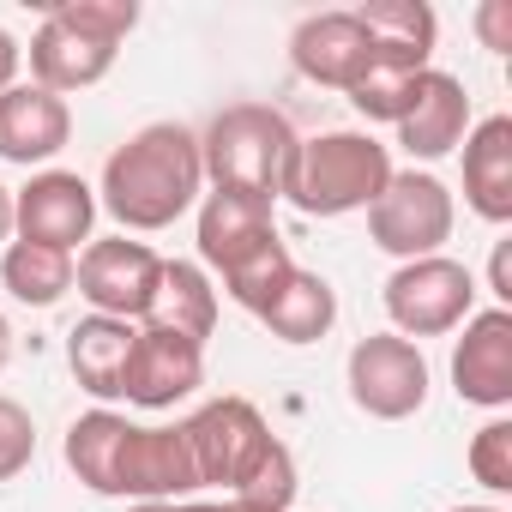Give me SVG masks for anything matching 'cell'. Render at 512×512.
<instances>
[{
    "label": "cell",
    "mask_w": 512,
    "mask_h": 512,
    "mask_svg": "<svg viewBox=\"0 0 512 512\" xmlns=\"http://www.w3.org/2000/svg\"><path fill=\"white\" fill-rule=\"evenodd\" d=\"M290 272H296L290 241H284V235H266L260 247H247L235 266H223V272H217V284H223V296H229L235 308L260 314V308H266V302L290 284Z\"/></svg>",
    "instance_id": "cell-25"
},
{
    "label": "cell",
    "mask_w": 512,
    "mask_h": 512,
    "mask_svg": "<svg viewBox=\"0 0 512 512\" xmlns=\"http://www.w3.org/2000/svg\"><path fill=\"white\" fill-rule=\"evenodd\" d=\"M133 338L139 326L133 320H109V314H85L73 332H67V368L73 380L91 392V398H121V374H127V356H133Z\"/></svg>",
    "instance_id": "cell-21"
},
{
    "label": "cell",
    "mask_w": 512,
    "mask_h": 512,
    "mask_svg": "<svg viewBox=\"0 0 512 512\" xmlns=\"http://www.w3.org/2000/svg\"><path fill=\"white\" fill-rule=\"evenodd\" d=\"M19 67H25V49L13 43V31H0V91L19 85Z\"/></svg>",
    "instance_id": "cell-32"
},
{
    "label": "cell",
    "mask_w": 512,
    "mask_h": 512,
    "mask_svg": "<svg viewBox=\"0 0 512 512\" xmlns=\"http://www.w3.org/2000/svg\"><path fill=\"white\" fill-rule=\"evenodd\" d=\"M199 494V464L187 446V428H139L127 422L121 452H115V500H193Z\"/></svg>",
    "instance_id": "cell-10"
},
{
    "label": "cell",
    "mask_w": 512,
    "mask_h": 512,
    "mask_svg": "<svg viewBox=\"0 0 512 512\" xmlns=\"http://www.w3.org/2000/svg\"><path fill=\"white\" fill-rule=\"evenodd\" d=\"M464 464H470V476H476L488 494H512V422H506V416L482 422V428L470 434Z\"/></svg>",
    "instance_id": "cell-28"
},
{
    "label": "cell",
    "mask_w": 512,
    "mask_h": 512,
    "mask_svg": "<svg viewBox=\"0 0 512 512\" xmlns=\"http://www.w3.org/2000/svg\"><path fill=\"white\" fill-rule=\"evenodd\" d=\"M139 326H157V332L205 344L217 332V284H211V272L199 260H163L157 296H151V308H145Z\"/></svg>",
    "instance_id": "cell-20"
},
{
    "label": "cell",
    "mask_w": 512,
    "mask_h": 512,
    "mask_svg": "<svg viewBox=\"0 0 512 512\" xmlns=\"http://www.w3.org/2000/svg\"><path fill=\"white\" fill-rule=\"evenodd\" d=\"M488 296H494V308L512 302V241H494V260H488Z\"/></svg>",
    "instance_id": "cell-31"
},
{
    "label": "cell",
    "mask_w": 512,
    "mask_h": 512,
    "mask_svg": "<svg viewBox=\"0 0 512 512\" xmlns=\"http://www.w3.org/2000/svg\"><path fill=\"white\" fill-rule=\"evenodd\" d=\"M13 241V187H0V253Z\"/></svg>",
    "instance_id": "cell-34"
},
{
    "label": "cell",
    "mask_w": 512,
    "mask_h": 512,
    "mask_svg": "<svg viewBox=\"0 0 512 512\" xmlns=\"http://www.w3.org/2000/svg\"><path fill=\"white\" fill-rule=\"evenodd\" d=\"M0 290L25 308H55L73 290V253L37 247V241H7V253H0Z\"/></svg>",
    "instance_id": "cell-23"
},
{
    "label": "cell",
    "mask_w": 512,
    "mask_h": 512,
    "mask_svg": "<svg viewBox=\"0 0 512 512\" xmlns=\"http://www.w3.org/2000/svg\"><path fill=\"white\" fill-rule=\"evenodd\" d=\"M127 512H163V500H133Z\"/></svg>",
    "instance_id": "cell-36"
},
{
    "label": "cell",
    "mask_w": 512,
    "mask_h": 512,
    "mask_svg": "<svg viewBox=\"0 0 512 512\" xmlns=\"http://www.w3.org/2000/svg\"><path fill=\"white\" fill-rule=\"evenodd\" d=\"M199 386H205V344L157 332V326H139L127 374H121V398L139 404V410H175Z\"/></svg>",
    "instance_id": "cell-11"
},
{
    "label": "cell",
    "mask_w": 512,
    "mask_h": 512,
    "mask_svg": "<svg viewBox=\"0 0 512 512\" xmlns=\"http://www.w3.org/2000/svg\"><path fill=\"white\" fill-rule=\"evenodd\" d=\"M464 205L482 223H512V115L470 121L464 133Z\"/></svg>",
    "instance_id": "cell-18"
},
{
    "label": "cell",
    "mask_w": 512,
    "mask_h": 512,
    "mask_svg": "<svg viewBox=\"0 0 512 512\" xmlns=\"http://www.w3.org/2000/svg\"><path fill=\"white\" fill-rule=\"evenodd\" d=\"M205 193V157L199 133L181 121H151L127 145L109 151L103 181H97V211L121 223V235H157L175 217H187Z\"/></svg>",
    "instance_id": "cell-1"
},
{
    "label": "cell",
    "mask_w": 512,
    "mask_h": 512,
    "mask_svg": "<svg viewBox=\"0 0 512 512\" xmlns=\"http://www.w3.org/2000/svg\"><path fill=\"white\" fill-rule=\"evenodd\" d=\"M163 512H266V506H247V500H169Z\"/></svg>",
    "instance_id": "cell-33"
},
{
    "label": "cell",
    "mask_w": 512,
    "mask_h": 512,
    "mask_svg": "<svg viewBox=\"0 0 512 512\" xmlns=\"http://www.w3.org/2000/svg\"><path fill=\"white\" fill-rule=\"evenodd\" d=\"M31 458H37V422H31V410L19 398L0 392V482L25 476Z\"/></svg>",
    "instance_id": "cell-29"
},
{
    "label": "cell",
    "mask_w": 512,
    "mask_h": 512,
    "mask_svg": "<svg viewBox=\"0 0 512 512\" xmlns=\"http://www.w3.org/2000/svg\"><path fill=\"white\" fill-rule=\"evenodd\" d=\"M356 25H362L374 61L404 67V73H428L434 67L440 19H434L428 0H368V7H356Z\"/></svg>",
    "instance_id": "cell-19"
},
{
    "label": "cell",
    "mask_w": 512,
    "mask_h": 512,
    "mask_svg": "<svg viewBox=\"0 0 512 512\" xmlns=\"http://www.w3.org/2000/svg\"><path fill=\"white\" fill-rule=\"evenodd\" d=\"M452 392L482 410L512 404V308H482L452 344Z\"/></svg>",
    "instance_id": "cell-13"
},
{
    "label": "cell",
    "mask_w": 512,
    "mask_h": 512,
    "mask_svg": "<svg viewBox=\"0 0 512 512\" xmlns=\"http://www.w3.org/2000/svg\"><path fill=\"white\" fill-rule=\"evenodd\" d=\"M476 272L452 253H428V260H404L386 278V314L392 332L422 344V338H446L476 314Z\"/></svg>",
    "instance_id": "cell-5"
},
{
    "label": "cell",
    "mask_w": 512,
    "mask_h": 512,
    "mask_svg": "<svg viewBox=\"0 0 512 512\" xmlns=\"http://www.w3.org/2000/svg\"><path fill=\"white\" fill-rule=\"evenodd\" d=\"M290 61L308 85H326V91H350L368 67H374V49L356 25V13H308L290 37Z\"/></svg>",
    "instance_id": "cell-15"
},
{
    "label": "cell",
    "mask_w": 512,
    "mask_h": 512,
    "mask_svg": "<svg viewBox=\"0 0 512 512\" xmlns=\"http://www.w3.org/2000/svg\"><path fill=\"white\" fill-rule=\"evenodd\" d=\"M452 512H500V506H452Z\"/></svg>",
    "instance_id": "cell-37"
},
{
    "label": "cell",
    "mask_w": 512,
    "mask_h": 512,
    "mask_svg": "<svg viewBox=\"0 0 512 512\" xmlns=\"http://www.w3.org/2000/svg\"><path fill=\"white\" fill-rule=\"evenodd\" d=\"M344 386H350V404L374 422H410L422 404H428V356L422 344L398 338V332H368L356 338L350 362H344Z\"/></svg>",
    "instance_id": "cell-6"
},
{
    "label": "cell",
    "mask_w": 512,
    "mask_h": 512,
    "mask_svg": "<svg viewBox=\"0 0 512 512\" xmlns=\"http://www.w3.org/2000/svg\"><path fill=\"white\" fill-rule=\"evenodd\" d=\"M229 500L266 506V512H290V500H296V458H290V446H284V440H272V446H266V458L235 482V494H229Z\"/></svg>",
    "instance_id": "cell-27"
},
{
    "label": "cell",
    "mask_w": 512,
    "mask_h": 512,
    "mask_svg": "<svg viewBox=\"0 0 512 512\" xmlns=\"http://www.w3.org/2000/svg\"><path fill=\"white\" fill-rule=\"evenodd\" d=\"M73 139V109L67 97L43 91V85H13V91H0V163H49L61 157Z\"/></svg>",
    "instance_id": "cell-16"
},
{
    "label": "cell",
    "mask_w": 512,
    "mask_h": 512,
    "mask_svg": "<svg viewBox=\"0 0 512 512\" xmlns=\"http://www.w3.org/2000/svg\"><path fill=\"white\" fill-rule=\"evenodd\" d=\"M121 434H127V416H115V410H85V416H73V428H67V470L91 488V494H109L115 500V452H121Z\"/></svg>",
    "instance_id": "cell-24"
},
{
    "label": "cell",
    "mask_w": 512,
    "mask_h": 512,
    "mask_svg": "<svg viewBox=\"0 0 512 512\" xmlns=\"http://www.w3.org/2000/svg\"><path fill=\"white\" fill-rule=\"evenodd\" d=\"M181 428H187V446H193V464H199V488H229V494L278 440L247 398H211Z\"/></svg>",
    "instance_id": "cell-7"
},
{
    "label": "cell",
    "mask_w": 512,
    "mask_h": 512,
    "mask_svg": "<svg viewBox=\"0 0 512 512\" xmlns=\"http://www.w3.org/2000/svg\"><path fill=\"white\" fill-rule=\"evenodd\" d=\"M25 55H31V85H43V91H55V97H73V91L103 85L121 49L103 43V37H91V31H79L61 7H49Z\"/></svg>",
    "instance_id": "cell-12"
},
{
    "label": "cell",
    "mask_w": 512,
    "mask_h": 512,
    "mask_svg": "<svg viewBox=\"0 0 512 512\" xmlns=\"http://www.w3.org/2000/svg\"><path fill=\"white\" fill-rule=\"evenodd\" d=\"M458 229V199L440 175L428 169H392L386 193L368 205V241L380 253H392V260H428V253H440Z\"/></svg>",
    "instance_id": "cell-4"
},
{
    "label": "cell",
    "mask_w": 512,
    "mask_h": 512,
    "mask_svg": "<svg viewBox=\"0 0 512 512\" xmlns=\"http://www.w3.org/2000/svg\"><path fill=\"white\" fill-rule=\"evenodd\" d=\"M7 362H13V326H7V314H0V374H7Z\"/></svg>",
    "instance_id": "cell-35"
},
{
    "label": "cell",
    "mask_w": 512,
    "mask_h": 512,
    "mask_svg": "<svg viewBox=\"0 0 512 512\" xmlns=\"http://www.w3.org/2000/svg\"><path fill=\"white\" fill-rule=\"evenodd\" d=\"M199 157H205V181L211 187L253 193V199L278 205L290 157H296V127L272 103H229L199 133Z\"/></svg>",
    "instance_id": "cell-3"
},
{
    "label": "cell",
    "mask_w": 512,
    "mask_h": 512,
    "mask_svg": "<svg viewBox=\"0 0 512 512\" xmlns=\"http://www.w3.org/2000/svg\"><path fill=\"white\" fill-rule=\"evenodd\" d=\"M416 79H422V73H404V67L374 61V67H368L344 97L356 103V115H362V121H392V127H398V115H404V109H410V97H416Z\"/></svg>",
    "instance_id": "cell-26"
},
{
    "label": "cell",
    "mask_w": 512,
    "mask_h": 512,
    "mask_svg": "<svg viewBox=\"0 0 512 512\" xmlns=\"http://www.w3.org/2000/svg\"><path fill=\"white\" fill-rule=\"evenodd\" d=\"M266 235H278L272 199L229 193V187H211V193H199V223H193V241H199V266L223 272V266H235V260H241L247 247H260Z\"/></svg>",
    "instance_id": "cell-17"
},
{
    "label": "cell",
    "mask_w": 512,
    "mask_h": 512,
    "mask_svg": "<svg viewBox=\"0 0 512 512\" xmlns=\"http://www.w3.org/2000/svg\"><path fill=\"white\" fill-rule=\"evenodd\" d=\"M476 31H482V43L494 55H506L512 49V0H482V7H476Z\"/></svg>",
    "instance_id": "cell-30"
},
{
    "label": "cell",
    "mask_w": 512,
    "mask_h": 512,
    "mask_svg": "<svg viewBox=\"0 0 512 512\" xmlns=\"http://www.w3.org/2000/svg\"><path fill=\"white\" fill-rule=\"evenodd\" d=\"M464 133H470V91H464V79L428 67L416 79L410 109L398 115V145L416 163H434V157H452L464 145Z\"/></svg>",
    "instance_id": "cell-14"
},
{
    "label": "cell",
    "mask_w": 512,
    "mask_h": 512,
    "mask_svg": "<svg viewBox=\"0 0 512 512\" xmlns=\"http://www.w3.org/2000/svg\"><path fill=\"white\" fill-rule=\"evenodd\" d=\"M260 320H266V332L284 338V344H320V338L338 326V290H332L320 272L296 266L290 284L260 308Z\"/></svg>",
    "instance_id": "cell-22"
},
{
    "label": "cell",
    "mask_w": 512,
    "mask_h": 512,
    "mask_svg": "<svg viewBox=\"0 0 512 512\" xmlns=\"http://www.w3.org/2000/svg\"><path fill=\"white\" fill-rule=\"evenodd\" d=\"M386 181H392V151L374 133L338 127V133L296 139L278 199H290L302 217H350V211H368L386 193Z\"/></svg>",
    "instance_id": "cell-2"
},
{
    "label": "cell",
    "mask_w": 512,
    "mask_h": 512,
    "mask_svg": "<svg viewBox=\"0 0 512 512\" xmlns=\"http://www.w3.org/2000/svg\"><path fill=\"white\" fill-rule=\"evenodd\" d=\"M157 278H163V253L145 247V241H127V235H103V241H85L79 266H73V284L79 296L91 302V314H109V320H145L151 296H157Z\"/></svg>",
    "instance_id": "cell-8"
},
{
    "label": "cell",
    "mask_w": 512,
    "mask_h": 512,
    "mask_svg": "<svg viewBox=\"0 0 512 512\" xmlns=\"http://www.w3.org/2000/svg\"><path fill=\"white\" fill-rule=\"evenodd\" d=\"M97 229V187L73 169H37L13 193V241H37L55 253H73Z\"/></svg>",
    "instance_id": "cell-9"
}]
</instances>
